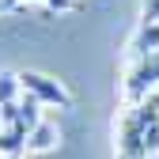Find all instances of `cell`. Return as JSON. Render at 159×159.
<instances>
[{
    "instance_id": "obj_1",
    "label": "cell",
    "mask_w": 159,
    "mask_h": 159,
    "mask_svg": "<svg viewBox=\"0 0 159 159\" xmlns=\"http://www.w3.org/2000/svg\"><path fill=\"white\" fill-rule=\"evenodd\" d=\"M117 159H152L159 155V87L140 102H129L114 125Z\"/></svg>"
},
{
    "instance_id": "obj_2",
    "label": "cell",
    "mask_w": 159,
    "mask_h": 159,
    "mask_svg": "<svg viewBox=\"0 0 159 159\" xmlns=\"http://www.w3.org/2000/svg\"><path fill=\"white\" fill-rule=\"evenodd\" d=\"M155 87H159V49L140 57V61H129V72L121 80V98H125V106L140 102V98L152 95Z\"/></svg>"
},
{
    "instance_id": "obj_3",
    "label": "cell",
    "mask_w": 159,
    "mask_h": 159,
    "mask_svg": "<svg viewBox=\"0 0 159 159\" xmlns=\"http://www.w3.org/2000/svg\"><path fill=\"white\" fill-rule=\"evenodd\" d=\"M19 84H23V95L34 98L38 106H68V102H72V91H68L57 76L23 68V72H19Z\"/></svg>"
},
{
    "instance_id": "obj_4",
    "label": "cell",
    "mask_w": 159,
    "mask_h": 159,
    "mask_svg": "<svg viewBox=\"0 0 159 159\" xmlns=\"http://www.w3.org/2000/svg\"><path fill=\"white\" fill-rule=\"evenodd\" d=\"M155 49H159V23L140 19V23H136V30L129 34L125 57H129V61H140V57H148V53H155Z\"/></svg>"
},
{
    "instance_id": "obj_5",
    "label": "cell",
    "mask_w": 159,
    "mask_h": 159,
    "mask_svg": "<svg viewBox=\"0 0 159 159\" xmlns=\"http://www.w3.org/2000/svg\"><path fill=\"white\" fill-rule=\"evenodd\" d=\"M57 144H61V129H57V121L42 117V121L34 125V133H30V152H53Z\"/></svg>"
},
{
    "instance_id": "obj_6",
    "label": "cell",
    "mask_w": 159,
    "mask_h": 159,
    "mask_svg": "<svg viewBox=\"0 0 159 159\" xmlns=\"http://www.w3.org/2000/svg\"><path fill=\"white\" fill-rule=\"evenodd\" d=\"M140 19L159 23V0H140Z\"/></svg>"
},
{
    "instance_id": "obj_7",
    "label": "cell",
    "mask_w": 159,
    "mask_h": 159,
    "mask_svg": "<svg viewBox=\"0 0 159 159\" xmlns=\"http://www.w3.org/2000/svg\"><path fill=\"white\" fill-rule=\"evenodd\" d=\"M46 8H53V11H76L80 0H46Z\"/></svg>"
},
{
    "instance_id": "obj_8",
    "label": "cell",
    "mask_w": 159,
    "mask_h": 159,
    "mask_svg": "<svg viewBox=\"0 0 159 159\" xmlns=\"http://www.w3.org/2000/svg\"><path fill=\"white\" fill-rule=\"evenodd\" d=\"M23 4H42L46 8V0H4V11H15V8H23Z\"/></svg>"
},
{
    "instance_id": "obj_9",
    "label": "cell",
    "mask_w": 159,
    "mask_h": 159,
    "mask_svg": "<svg viewBox=\"0 0 159 159\" xmlns=\"http://www.w3.org/2000/svg\"><path fill=\"white\" fill-rule=\"evenodd\" d=\"M0 159H27V155H0Z\"/></svg>"
},
{
    "instance_id": "obj_10",
    "label": "cell",
    "mask_w": 159,
    "mask_h": 159,
    "mask_svg": "<svg viewBox=\"0 0 159 159\" xmlns=\"http://www.w3.org/2000/svg\"><path fill=\"white\" fill-rule=\"evenodd\" d=\"M0 15H4V0H0Z\"/></svg>"
}]
</instances>
